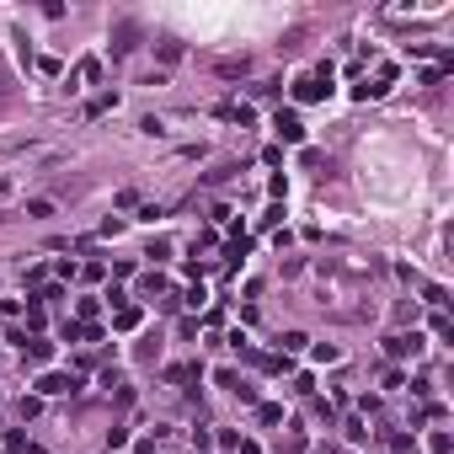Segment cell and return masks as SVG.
Masks as SVG:
<instances>
[{
    "label": "cell",
    "instance_id": "obj_5",
    "mask_svg": "<svg viewBox=\"0 0 454 454\" xmlns=\"http://www.w3.org/2000/svg\"><path fill=\"white\" fill-rule=\"evenodd\" d=\"M390 81H395V70H390V64H385V70L374 75V81H363V86H359V91H353V96H359V102H369V96H385V91H390Z\"/></svg>",
    "mask_w": 454,
    "mask_h": 454
},
{
    "label": "cell",
    "instance_id": "obj_3",
    "mask_svg": "<svg viewBox=\"0 0 454 454\" xmlns=\"http://www.w3.org/2000/svg\"><path fill=\"white\" fill-rule=\"evenodd\" d=\"M273 129H278V139L305 144V123H299V112H278V118H273Z\"/></svg>",
    "mask_w": 454,
    "mask_h": 454
},
{
    "label": "cell",
    "instance_id": "obj_13",
    "mask_svg": "<svg viewBox=\"0 0 454 454\" xmlns=\"http://www.w3.org/2000/svg\"><path fill=\"white\" fill-rule=\"evenodd\" d=\"M139 289H144V294H166V278H161V273H144Z\"/></svg>",
    "mask_w": 454,
    "mask_h": 454
},
{
    "label": "cell",
    "instance_id": "obj_2",
    "mask_svg": "<svg viewBox=\"0 0 454 454\" xmlns=\"http://www.w3.org/2000/svg\"><path fill=\"white\" fill-rule=\"evenodd\" d=\"M134 48H139V27H134V22H118V27H112V54L123 59V54H134Z\"/></svg>",
    "mask_w": 454,
    "mask_h": 454
},
{
    "label": "cell",
    "instance_id": "obj_11",
    "mask_svg": "<svg viewBox=\"0 0 454 454\" xmlns=\"http://www.w3.org/2000/svg\"><path fill=\"white\" fill-rule=\"evenodd\" d=\"M257 417H262V422H284V407H278V401H262V407H257Z\"/></svg>",
    "mask_w": 454,
    "mask_h": 454
},
{
    "label": "cell",
    "instance_id": "obj_8",
    "mask_svg": "<svg viewBox=\"0 0 454 454\" xmlns=\"http://www.w3.org/2000/svg\"><path fill=\"white\" fill-rule=\"evenodd\" d=\"M219 118H230V123H251V107H246V102H219Z\"/></svg>",
    "mask_w": 454,
    "mask_h": 454
},
{
    "label": "cell",
    "instance_id": "obj_19",
    "mask_svg": "<svg viewBox=\"0 0 454 454\" xmlns=\"http://www.w3.org/2000/svg\"><path fill=\"white\" fill-rule=\"evenodd\" d=\"M0 96H6V70H0Z\"/></svg>",
    "mask_w": 454,
    "mask_h": 454
},
{
    "label": "cell",
    "instance_id": "obj_12",
    "mask_svg": "<svg viewBox=\"0 0 454 454\" xmlns=\"http://www.w3.org/2000/svg\"><path fill=\"white\" fill-rule=\"evenodd\" d=\"M107 107H118V91H102V96H96V102H91V118H96V112H107Z\"/></svg>",
    "mask_w": 454,
    "mask_h": 454
},
{
    "label": "cell",
    "instance_id": "obj_1",
    "mask_svg": "<svg viewBox=\"0 0 454 454\" xmlns=\"http://www.w3.org/2000/svg\"><path fill=\"white\" fill-rule=\"evenodd\" d=\"M385 353H390V359H417V353H422V337L417 332H395V337H385Z\"/></svg>",
    "mask_w": 454,
    "mask_h": 454
},
{
    "label": "cell",
    "instance_id": "obj_10",
    "mask_svg": "<svg viewBox=\"0 0 454 454\" xmlns=\"http://www.w3.org/2000/svg\"><path fill=\"white\" fill-rule=\"evenodd\" d=\"M246 70H251L246 54H235V59H219V75H246Z\"/></svg>",
    "mask_w": 454,
    "mask_h": 454
},
{
    "label": "cell",
    "instance_id": "obj_7",
    "mask_svg": "<svg viewBox=\"0 0 454 454\" xmlns=\"http://www.w3.org/2000/svg\"><path fill=\"white\" fill-rule=\"evenodd\" d=\"M112 326H118V332H134V326H139V305H118Z\"/></svg>",
    "mask_w": 454,
    "mask_h": 454
},
{
    "label": "cell",
    "instance_id": "obj_15",
    "mask_svg": "<svg viewBox=\"0 0 454 454\" xmlns=\"http://www.w3.org/2000/svg\"><path fill=\"white\" fill-rule=\"evenodd\" d=\"M305 342H310V337H305V332H284V353H299V347H305Z\"/></svg>",
    "mask_w": 454,
    "mask_h": 454
},
{
    "label": "cell",
    "instance_id": "obj_9",
    "mask_svg": "<svg viewBox=\"0 0 454 454\" xmlns=\"http://www.w3.org/2000/svg\"><path fill=\"white\" fill-rule=\"evenodd\" d=\"M156 54H161V64H177L182 54H187V48H182L177 37H161V48H156Z\"/></svg>",
    "mask_w": 454,
    "mask_h": 454
},
{
    "label": "cell",
    "instance_id": "obj_14",
    "mask_svg": "<svg viewBox=\"0 0 454 454\" xmlns=\"http://www.w3.org/2000/svg\"><path fill=\"white\" fill-rule=\"evenodd\" d=\"M27 214H33V219H48V214H54V204H48V198H33V204H27Z\"/></svg>",
    "mask_w": 454,
    "mask_h": 454
},
{
    "label": "cell",
    "instance_id": "obj_16",
    "mask_svg": "<svg viewBox=\"0 0 454 454\" xmlns=\"http://www.w3.org/2000/svg\"><path fill=\"white\" fill-rule=\"evenodd\" d=\"M428 449H433V454H449V449H454V438H449V433H433Z\"/></svg>",
    "mask_w": 454,
    "mask_h": 454
},
{
    "label": "cell",
    "instance_id": "obj_6",
    "mask_svg": "<svg viewBox=\"0 0 454 454\" xmlns=\"http://www.w3.org/2000/svg\"><path fill=\"white\" fill-rule=\"evenodd\" d=\"M22 353H27L33 363H48V359H54V342H48V337H27V342H22Z\"/></svg>",
    "mask_w": 454,
    "mask_h": 454
},
{
    "label": "cell",
    "instance_id": "obj_18",
    "mask_svg": "<svg viewBox=\"0 0 454 454\" xmlns=\"http://www.w3.org/2000/svg\"><path fill=\"white\" fill-rule=\"evenodd\" d=\"M337 359H342V353H337L332 342H321V347H315V363H337Z\"/></svg>",
    "mask_w": 454,
    "mask_h": 454
},
{
    "label": "cell",
    "instance_id": "obj_4",
    "mask_svg": "<svg viewBox=\"0 0 454 454\" xmlns=\"http://www.w3.org/2000/svg\"><path fill=\"white\" fill-rule=\"evenodd\" d=\"M75 374H43V380H37V395H70L75 390Z\"/></svg>",
    "mask_w": 454,
    "mask_h": 454
},
{
    "label": "cell",
    "instance_id": "obj_17",
    "mask_svg": "<svg viewBox=\"0 0 454 454\" xmlns=\"http://www.w3.org/2000/svg\"><path fill=\"white\" fill-rule=\"evenodd\" d=\"M75 75H81V81H96V75H102V59H81V70H75Z\"/></svg>",
    "mask_w": 454,
    "mask_h": 454
}]
</instances>
